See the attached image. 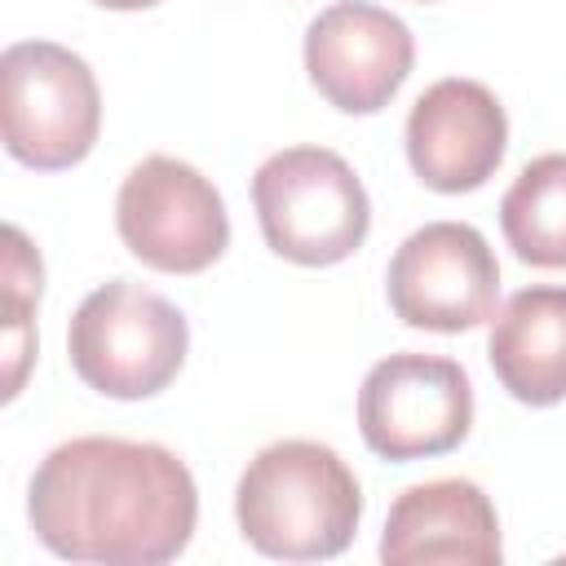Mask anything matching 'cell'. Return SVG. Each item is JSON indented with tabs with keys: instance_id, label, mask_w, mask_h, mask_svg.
<instances>
[{
	"instance_id": "obj_1",
	"label": "cell",
	"mask_w": 566,
	"mask_h": 566,
	"mask_svg": "<svg viewBox=\"0 0 566 566\" xmlns=\"http://www.w3.org/2000/svg\"><path fill=\"white\" fill-rule=\"evenodd\" d=\"M27 517L35 539L66 562L164 566L195 535L199 491L177 451L84 433L35 464Z\"/></svg>"
},
{
	"instance_id": "obj_2",
	"label": "cell",
	"mask_w": 566,
	"mask_h": 566,
	"mask_svg": "<svg viewBox=\"0 0 566 566\" xmlns=\"http://www.w3.org/2000/svg\"><path fill=\"white\" fill-rule=\"evenodd\" d=\"M234 517L265 557L327 562L358 535L363 486L327 442L283 438L248 460L234 486Z\"/></svg>"
},
{
	"instance_id": "obj_3",
	"label": "cell",
	"mask_w": 566,
	"mask_h": 566,
	"mask_svg": "<svg viewBox=\"0 0 566 566\" xmlns=\"http://www.w3.org/2000/svg\"><path fill=\"white\" fill-rule=\"evenodd\" d=\"M190 349L186 314L128 279H111L93 287L66 327V354L75 376L119 402L155 398L172 385Z\"/></svg>"
},
{
	"instance_id": "obj_4",
	"label": "cell",
	"mask_w": 566,
	"mask_h": 566,
	"mask_svg": "<svg viewBox=\"0 0 566 566\" xmlns=\"http://www.w3.org/2000/svg\"><path fill=\"white\" fill-rule=\"evenodd\" d=\"M252 203L270 252L296 265H336L371 230V199L358 172L327 146L274 150L252 172Z\"/></svg>"
},
{
	"instance_id": "obj_5",
	"label": "cell",
	"mask_w": 566,
	"mask_h": 566,
	"mask_svg": "<svg viewBox=\"0 0 566 566\" xmlns=\"http://www.w3.org/2000/svg\"><path fill=\"white\" fill-rule=\"evenodd\" d=\"M102 128V93L93 66L53 40H18L0 53V133L4 150L57 172L80 164Z\"/></svg>"
},
{
	"instance_id": "obj_6",
	"label": "cell",
	"mask_w": 566,
	"mask_h": 566,
	"mask_svg": "<svg viewBox=\"0 0 566 566\" xmlns=\"http://www.w3.org/2000/svg\"><path fill=\"white\" fill-rule=\"evenodd\" d=\"M115 226L124 248L164 274H199L230 243L221 190L186 159L146 155L115 195Z\"/></svg>"
},
{
	"instance_id": "obj_7",
	"label": "cell",
	"mask_w": 566,
	"mask_h": 566,
	"mask_svg": "<svg viewBox=\"0 0 566 566\" xmlns=\"http://www.w3.org/2000/svg\"><path fill=\"white\" fill-rule=\"evenodd\" d=\"M363 442L385 460H429L460 447L473 429V385L455 358L389 354L371 363L358 389Z\"/></svg>"
},
{
	"instance_id": "obj_8",
	"label": "cell",
	"mask_w": 566,
	"mask_h": 566,
	"mask_svg": "<svg viewBox=\"0 0 566 566\" xmlns=\"http://www.w3.org/2000/svg\"><path fill=\"white\" fill-rule=\"evenodd\" d=\"M389 310L407 327L473 332L495 318L500 261L469 221H429L411 230L389 256Z\"/></svg>"
},
{
	"instance_id": "obj_9",
	"label": "cell",
	"mask_w": 566,
	"mask_h": 566,
	"mask_svg": "<svg viewBox=\"0 0 566 566\" xmlns=\"http://www.w3.org/2000/svg\"><path fill=\"white\" fill-rule=\"evenodd\" d=\"M411 27L371 0H336L305 27L310 84L345 115L380 111L411 75Z\"/></svg>"
},
{
	"instance_id": "obj_10",
	"label": "cell",
	"mask_w": 566,
	"mask_h": 566,
	"mask_svg": "<svg viewBox=\"0 0 566 566\" xmlns=\"http://www.w3.org/2000/svg\"><path fill=\"white\" fill-rule=\"evenodd\" d=\"M509 115L482 80L447 75L429 84L407 115V164L411 172L442 190H478L504 159Z\"/></svg>"
},
{
	"instance_id": "obj_11",
	"label": "cell",
	"mask_w": 566,
	"mask_h": 566,
	"mask_svg": "<svg viewBox=\"0 0 566 566\" xmlns=\"http://www.w3.org/2000/svg\"><path fill=\"white\" fill-rule=\"evenodd\" d=\"M500 517L491 495L469 478H433L407 486L385 517L380 562L385 566H500Z\"/></svg>"
},
{
	"instance_id": "obj_12",
	"label": "cell",
	"mask_w": 566,
	"mask_h": 566,
	"mask_svg": "<svg viewBox=\"0 0 566 566\" xmlns=\"http://www.w3.org/2000/svg\"><path fill=\"white\" fill-rule=\"evenodd\" d=\"M486 358L500 385L526 407L566 398V287L535 283L513 292L491 318Z\"/></svg>"
},
{
	"instance_id": "obj_13",
	"label": "cell",
	"mask_w": 566,
	"mask_h": 566,
	"mask_svg": "<svg viewBox=\"0 0 566 566\" xmlns=\"http://www.w3.org/2000/svg\"><path fill=\"white\" fill-rule=\"evenodd\" d=\"M500 226L517 261L566 270V150L531 159L500 199Z\"/></svg>"
},
{
	"instance_id": "obj_14",
	"label": "cell",
	"mask_w": 566,
	"mask_h": 566,
	"mask_svg": "<svg viewBox=\"0 0 566 566\" xmlns=\"http://www.w3.org/2000/svg\"><path fill=\"white\" fill-rule=\"evenodd\" d=\"M44 287V265L18 226H4V398H18L35 358L31 310Z\"/></svg>"
},
{
	"instance_id": "obj_15",
	"label": "cell",
	"mask_w": 566,
	"mask_h": 566,
	"mask_svg": "<svg viewBox=\"0 0 566 566\" xmlns=\"http://www.w3.org/2000/svg\"><path fill=\"white\" fill-rule=\"evenodd\" d=\"M93 4H102V9H150L159 0H93Z\"/></svg>"
},
{
	"instance_id": "obj_16",
	"label": "cell",
	"mask_w": 566,
	"mask_h": 566,
	"mask_svg": "<svg viewBox=\"0 0 566 566\" xmlns=\"http://www.w3.org/2000/svg\"><path fill=\"white\" fill-rule=\"evenodd\" d=\"M420 4H424V0H420Z\"/></svg>"
}]
</instances>
